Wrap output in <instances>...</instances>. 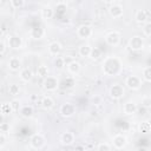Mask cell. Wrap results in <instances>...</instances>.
I'll return each instance as SVG.
<instances>
[{
    "mask_svg": "<svg viewBox=\"0 0 151 151\" xmlns=\"http://www.w3.org/2000/svg\"><path fill=\"white\" fill-rule=\"evenodd\" d=\"M122 63L117 57H107L103 61V72L105 76H116L120 72Z\"/></svg>",
    "mask_w": 151,
    "mask_h": 151,
    "instance_id": "obj_1",
    "label": "cell"
},
{
    "mask_svg": "<svg viewBox=\"0 0 151 151\" xmlns=\"http://www.w3.org/2000/svg\"><path fill=\"white\" fill-rule=\"evenodd\" d=\"M145 46V42L143 40L142 37L139 35H133L129 39V48L131 51H134V52H138V51H142Z\"/></svg>",
    "mask_w": 151,
    "mask_h": 151,
    "instance_id": "obj_2",
    "label": "cell"
},
{
    "mask_svg": "<svg viewBox=\"0 0 151 151\" xmlns=\"http://www.w3.org/2000/svg\"><path fill=\"white\" fill-rule=\"evenodd\" d=\"M109 94H110V97H111L112 99L118 100V99H120V98L124 97V94H125V90H124V87H123L122 85H119V84H114V85H112V86L110 87Z\"/></svg>",
    "mask_w": 151,
    "mask_h": 151,
    "instance_id": "obj_3",
    "label": "cell"
},
{
    "mask_svg": "<svg viewBox=\"0 0 151 151\" xmlns=\"http://www.w3.org/2000/svg\"><path fill=\"white\" fill-rule=\"evenodd\" d=\"M125 85L132 90V91H136V90H139L140 86H142V80L139 77L137 76H129L126 79H125Z\"/></svg>",
    "mask_w": 151,
    "mask_h": 151,
    "instance_id": "obj_4",
    "label": "cell"
},
{
    "mask_svg": "<svg viewBox=\"0 0 151 151\" xmlns=\"http://www.w3.org/2000/svg\"><path fill=\"white\" fill-rule=\"evenodd\" d=\"M126 144H127V138L124 134L118 133V134L113 136V138H112V146L114 149L122 150V149H124L126 146Z\"/></svg>",
    "mask_w": 151,
    "mask_h": 151,
    "instance_id": "obj_5",
    "label": "cell"
},
{
    "mask_svg": "<svg viewBox=\"0 0 151 151\" xmlns=\"http://www.w3.org/2000/svg\"><path fill=\"white\" fill-rule=\"evenodd\" d=\"M59 87V81L55 77L52 76H47L46 78H44V88L47 91H55Z\"/></svg>",
    "mask_w": 151,
    "mask_h": 151,
    "instance_id": "obj_6",
    "label": "cell"
},
{
    "mask_svg": "<svg viewBox=\"0 0 151 151\" xmlns=\"http://www.w3.org/2000/svg\"><path fill=\"white\" fill-rule=\"evenodd\" d=\"M29 144L33 149H37V150L42 149L44 145H45V138L40 133H34L29 139Z\"/></svg>",
    "mask_w": 151,
    "mask_h": 151,
    "instance_id": "obj_7",
    "label": "cell"
},
{
    "mask_svg": "<svg viewBox=\"0 0 151 151\" xmlns=\"http://www.w3.org/2000/svg\"><path fill=\"white\" fill-rule=\"evenodd\" d=\"M60 114L64 117V118H70L72 117L74 113H76V106L71 103H65L60 106Z\"/></svg>",
    "mask_w": 151,
    "mask_h": 151,
    "instance_id": "obj_8",
    "label": "cell"
},
{
    "mask_svg": "<svg viewBox=\"0 0 151 151\" xmlns=\"http://www.w3.org/2000/svg\"><path fill=\"white\" fill-rule=\"evenodd\" d=\"M105 41L107 45L110 46H117L120 41V33L117 32V31H112V32H109L105 37Z\"/></svg>",
    "mask_w": 151,
    "mask_h": 151,
    "instance_id": "obj_9",
    "label": "cell"
},
{
    "mask_svg": "<svg viewBox=\"0 0 151 151\" xmlns=\"http://www.w3.org/2000/svg\"><path fill=\"white\" fill-rule=\"evenodd\" d=\"M77 35L80 39H87L92 35V27L88 25H81L77 28Z\"/></svg>",
    "mask_w": 151,
    "mask_h": 151,
    "instance_id": "obj_10",
    "label": "cell"
},
{
    "mask_svg": "<svg viewBox=\"0 0 151 151\" xmlns=\"http://www.w3.org/2000/svg\"><path fill=\"white\" fill-rule=\"evenodd\" d=\"M8 46L12 50H20L22 48V39L19 35H9L7 39Z\"/></svg>",
    "mask_w": 151,
    "mask_h": 151,
    "instance_id": "obj_11",
    "label": "cell"
},
{
    "mask_svg": "<svg viewBox=\"0 0 151 151\" xmlns=\"http://www.w3.org/2000/svg\"><path fill=\"white\" fill-rule=\"evenodd\" d=\"M150 18V12L146 9H138L134 14V19L138 24H145L146 21H149Z\"/></svg>",
    "mask_w": 151,
    "mask_h": 151,
    "instance_id": "obj_12",
    "label": "cell"
},
{
    "mask_svg": "<svg viewBox=\"0 0 151 151\" xmlns=\"http://www.w3.org/2000/svg\"><path fill=\"white\" fill-rule=\"evenodd\" d=\"M60 143L65 146H68V145H72L74 143V134L70 131H66V132H63L61 136H60Z\"/></svg>",
    "mask_w": 151,
    "mask_h": 151,
    "instance_id": "obj_13",
    "label": "cell"
},
{
    "mask_svg": "<svg viewBox=\"0 0 151 151\" xmlns=\"http://www.w3.org/2000/svg\"><path fill=\"white\" fill-rule=\"evenodd\" d=\"M109 13H110V15H111L112 18L117 19V18H120V17L123 15L124 9H123V7H122L120 5H114V4H113V5L110 6Z\"/></svg>",
    "mask_w": 151,
    "mask_h": 151,
    "instance_id": "obj_14",
    "label": "cell"
},
{
    "mask_svg": "<svg viewBox=\"0 0 151 151\" xmlns=\"http://www.w3.org/2000/svg\"><path fill=\"white\" fill-rule=\"evenodd\" d=\"M137 110V104H134L133 101H126L123 106V112L126 116H132L136 113Z\"/></svg>",
    "mask_w": 151,
    "mask_h": 151,
    "instance_id": "obj_15",
    "label": "cell"
},
{
    "mask_svg": "<svg viewBox=\"0 0 151 151\" xmlns=\"http://www.w3.org/2000/svg\"><path fill=\"white\" fill-rule=\"evenodd\" d=\"M61 50H63V46H61V44L59 41H52L48 45V52L52 55H59Z\"/></svg>",
    "mask_w": 151,
    "mask_h": 151,
    "instance_id": "obj_16",
    "label": "cell"
},
{
    "mask_svg": "<svg viewBox=\"0 0 151 151\" xmlns=\"http://www.w3.org/2000/svg\"><path fill=\"white\" fill-rule=\"evenodd\" d=\"M67 70H68V72L71 74H78L80 72V70H81V65L76 60H71L67 64Z\"/></svg>",
    "mask_w": 151,
    "mask_h": 151,
    "instance_id": "obj_17",
    "label": "cell"
},
{
    "mask_svg": "<svg viewBox=\"0 0 151 151\" xmlns=\"http://www.w3.org/2000/svg\"><path fill=\"white\" fill-rule=\"evenodd\" d=\"M29 34H31V38L38 40V39H41L45 35V29L42 27H40V26H37V27H33L31 29V33Z\"/></svg>",
    "mask_w": 151,
    "mask_h": 151,
    "instance_id": "obj_18",
    "label": "cell"
},
{
    "mask_svg": "<svg viewBox=\"0 0 151 151\" xmlns=\"http://www.w3.org/2000/svg\"><path fill=\"white\" fill-rule=\"evenodd\" d=\"M8 67H9L11 71H14V72L19 71L21 68V60L19 58H17V57L11 58L9 61H8Z\"/></svg>",
    "mask_w": 151,
    "mask_h": 151,
    "instance_id": "obj_19",
    "label": "cell"
},
{
    "mask_svg": "<svg viewBox=\"0 0 151 151\" xmlns=\"http://www.w3.org/2000/svg\"><path fill=\"white\" fill-rule=\"evenodd\" d=\"M40 104H41L42 109H45V110H51V109L54 106V100H53L50 96H45V97H42Z\"/></svg>",
    "mask_w": 151,
    "mask_h": 151,
    "instance_id": "obj_20",
    "label": "cell"
},
{
    "mask_svg": "<svg viewBox=\"0 0 151 151\" xmlns=\"http://www.w3.org/2000/svg\"><path fill=\"white\" fill-rule=\"evenodd\" d=\"M20 78H21V80L28 83V81L32 80L33 73H32V71H31L29 68H22V70L20 71Z\"/></svg>",
    "mask_w": 151,
    "mask_h": 151,
    "instance_id": "obj_21",
    "label": "cell"
},
{
    "mask_svg": "<svg viewBox=\"0 0 151 151\" xmlns=\"http://www.w3.org/2000/svg\"><path fill=\"white\" fill-rule=\"evenodd\" d=\"M53 15H54V9H52L50 6H46V7H44L41 9V17H42V19L50 20V19L53 18Z\"/></svg>",
    "mask_w": 151,
    "mask_h": 151,
    "instance_id": "obj_22",
    "label": "cell"
},
{
    "mask_svg": "<svg viewBox=\"0 0 151 151\" xmlns=\"http://www.w3.org/2000/svg\"><path fill=\"white\" fill-rule=\"evenodd\" d=\"M91 48H92V47H91L90 45H87V44H83V45H80V47H79V50H78L79 55L83 57V58H88L90 52H91Z\"/></svg>",
    "mask_w": 151,
    "mask_h": 151,
    "instance_id": "obj_23",
    "label": "cell"
},
{
    "mask_svg": "<svg viewBox=\"0 0 151 151\" xmlns=\"http://www.w3.org/2000/svg\"><path fill=\"white\" fill-rule=\"evenodd\" d=\"M19 112H20V114L24 118H31L33 116V107L32 106H28V105H25V106L20 107Z\"/></svg>",
    "mask_w": 151,
    "mask_h": 151,
    "instance_id": "obj_24",
    "label": "cell"
},
{
    "mask_svg": "<svg viewBox=\"0 0 151 151\" xmlns=\"http://www.w3.org/2000/svg\"><path fill=\"white\" fill-rule=\"evenodd\" d=\"M138 131H139L142 134H147V133H150V131H151V125H150V123H149L147 120L139 123V125H138Z\"/></svg>",
    "mask_w": 151,
    "mask_h": 151,
    "instance_id": "obj_25",
    "label": "cell"
},
{
    "mask_svg": "<svg viewBox=\"0 0 151 151\" xmlns=\"http://www.w3.org/2000/svg\"><path fill=\"white\" fill-rule=\"evenodd\" d=\"M48 67L46 66V65H44V64H41V65H39L38 66V68H37V76L39 77V78H41V79H44V78H46L47 76H48Z\"/></svg>",
    "mask_w": 151,
    "mask_h": 151,
    "instance_id": "obj_26",
    "label": "cell"
},
{
    "mask_svg": "<svg viewBox=\"0 0 151 151\" xmlns=\"http://www.w3.org/2000/svg\"><path fill=\"white\" fill-rule=\"evenodd\" d=\"M101 55H103V51H101L99 47H92L88 58H91L92 60H98Z\"/></svg>",
    "mask_w": 151,
    "mask_h": 151,
    "instance_id": "obj_27",
    "label": "cell"
},
{
    "mask_svg": "<svg viewBox=\"0 0 151 151\" xmlns=\"http://www.w3.org/2000/svg\"><path fill=\"white\" fill-rule=\"evenodd\" d=\"M74 85H76V80L72 77H67L61 81V87L63 88H72Z\"/></svg>",
    "mask_w": 151,
    "mask_h": 151,
    "instance_id": "obj_28",
    "label": "cell"
},
{
    "mask_svg": "<svg viewBox=\"0 0 151 151\" xmlns=\"http://www.w3.org/2000/svg\"><path fill=\"white\" fill-rule=\"evenodd\" d=\"M66 11H67L66 4H63V2L57 4V6H55V13H57V14L64 15V14H66Z\"/></svg>",
    "mask_w": 151,
    "mask_h": 151,
    "instance_id": "obj_29",
    "label": "cell"
},
{
    "mask_svg": "<svg viewBox=\"0 0 151 151\" xmlns=\"http://www.w3.org/2000/svg\"><path fill=\"white\" fill-rule=\"evenodd\" d=\"M53 64H54V67L57 70H63L65 67V59L63 57H55Z\"/></svg>",
    "mask_w": 151,
    "mask_h": 151,
    "instance_id": "obj_30",
    "label": "cell"
},
{
    "mask_svg": "<svg viewBox=\"0 0 151 151\" xmlns=\"http://www.w3.org/2000/svg\"><path fill=\"white\" fill-rule=\"evenodd\" d=\"M0 111L2 114H11L13 112V109H12V105L11 103H5L0 106Z\"/></svg>",
    "mask_w": 151,
    "mask_h": 151,
    "instance_id": "obj_31",
    "label": "cell"
},
{
    "mask_svg": "<svg viewBox=\"0 0 151 151\" xmlns=\"http://www.w3.org/2000/svg\"><path fill=\"white\" fill-rule=\"evenodd\" d=\"M8 93H9L11 96H18V94L20 93V87H19V85H17V84H11L9 87H8Z\"/></svg>",
    "mask_w": 151,
    "mask_h": 151,
    "instance_id": "obj_32",
    "label": "cell"
},
{
    "mask_svg": "<svg viewBox=\"0 0 151 151\" xmlns=\"http://www.w3.org/2000/svg\"><path fill=\"white\" fill-rule=\"evenodd\" d=\"M143 79H144L146 83H150V81H151V67H150V66H146V67L143 70Z\"/></svg>",
    "mask_w": 151,
    "mask_h": 151,
    "instance_id": "obj_33",
    "label": "cell"
},
{
    "mask_svg": "<svg viewBox=\"0 0 151 151\" xmlns=\"http://www.w3.org/2000/svg\"><path fill=\"white\" fill-rule=\"evenodd\" d=\"M11 5L15 9H20L25 6V0H11Z\"/></svg>",
    "mask_w": 151,
    "mask_h": 151,
    "instance_id": "obj_34",
    "label": "cell"
},
{
    "mask_svg": "<svg viewBox=\"0 0 151 151\" xmlns=\"http://www.w3.org/2000/svg\"><path fill=\"white\" fill-rule=\"evenodd\" d=\"M111 149H112V146L110 144H107V143H104V142H101V143H99L97 145V150L98 151H110Z\"/></svg>",
    "mask_w": 151,
    "mask_h": 151,
    "instance_id": "obj_35",
    "label": "cell"
},
{
    "mask_svg": "<svg viewBox=\"0 0 151 151\" xmlns=\"http://www.w3.org/2000/svg\"><path fill=\"white\" fill-rule=\"evenodd\" d=\"M143 33L145 37H150L151 35V22L150 21H146L143 26Z\"/></svg>",
    "mask_w": 151,
    "mask_h": 151,
    "instance_id": "obj_36",
    "label": "cell"
},
{
    "mask_svg": "<svg viewBox=\"0 0 151 151\" xmlns=\"http://www.w3.org/2000/svg\"><path fill=\"white\" fill-rule=\"evenodd\" d=\"M91 103H92L93 105H96V106L101 105V104H103V97L99 96V94H94V96L91 98Z\"/></svg>",
    "mask_w": 151,
    "mask_h": 151,
    "instance_id": "obj_37",
    "label": "cell"
},
{
    "mask_svg": "<svg viewBox=\"0 0 151 151\" xmlns=\"http://www.w3.org/2000/svg\"><path fill=\"white\" fill-rule=\"evenodd\" d=\"M142 105L145 106L146 109H150V107H151V99H150V97H145V98H143V100H142Z\"/></svg>",
    "mask_w": 151,
    "mask_h": 151,
    "instance_id": "obj_38",
    "label": "cell"
},
{
    "mask_svg": "<svg viewBox=\"0 0 151 151\" xmlns=\"http://www.w3.org/2000/svg\"><path fill=\"white\" fill-rule=\"evenodd\" d=\"M147 110H149V109H146L145 106H143V105H142V107H138V106H137L136 112H138V114H139V116H145V114L147 113Z\"/></svg>",
    "mask_w": 151,
    "mask_h": 151,
    "instance_id": "obj_39",
    "label": "cell"
},
{
    "mask_svg": "<svg viewBox=\"0 0 151 151\" xmlns=\"http://www.w3.org/2000/svg\"><path fill=\"white\" fill-rule=\"evenodd\" d=\"M11 105H12V109H13V111H19L20 110V103H19V100H12L11 101Z\"/></svg>",
    "mask_w": 151,
    "mask_h": 151,
    "instance_id": "obj_40",
    "label": "cell"
},
{
    "mask_svg": "<svg viewBox=\"0 0 151 151\" xmlns=\"http://www.w3.org/2000/svg\"><path fill=\"white\" fill-rule=\"evenodd\" d=\"M7 143V138L4 133H0V149H2Z\"/></svg>",
    "mask_w": 151,
    "mask_h": 151,
    "instance_id": "obj_41",
    "label": "cell"
},
{
    "mask_svg": "<svg viewBox=\"0 0 151 151\" xmlns=\"http://www.w3.org/2000/svg\"><path fill=\"white\" fill-rule=\"evenodd\" d=\"M0 130H1V132H7V131L9 130V124L2 122V123L0 124Z\"/></svg>",
    "mask_w": 151,
    "mask_h": 151,
    "instance_id": "obj_42",
    "label": "cell"
},
{
    "mask_svg": "<svg viewBox=\"0 0 151 151\" xmlns=\"http://www.w3.org/2000/svg\"><path fill=\"white\" fill-rule=\"evenodd\" d=\"M6 52V45L4 41H0V54H4Z\"/></svg>",
    "mask_w": 151,
    "mask_h": 151,
    "instance_id": "obj_43",
    "label": "cell"
},
{
    "mask_svg": "<svg viewBox=\"0 0 151 151\" xmlns=\"http://www.w3.org/2000/svg\"><path fill=\"white\" fill-rule=\"evenodd\" d=\"M103 1H104V2H105V4H110V5H112V4H113V1H114V0H103Z\"/></svg>",
    "mask_w": 151,
    "mask_h": 151,
    "instance_id": "obj_44",
    "label": "cell"
},
{
    "mask_svg": "<svg viewBox=\"0 0 151 151\" xmlns=\"http://www.w3.org/2000/svg\"><path fill=\"white\" fill-rule=\"evenodd\" d=\"M4 122V114L2 113H0V124Z\"/></svg>",
    "mask_w": 151,
    "mask_h": 151,
    "instance_id": "obj_45",
    "label": "cell"
},
{
    "mask_svg": "<svg viewBox=\"0 0 151 151\" xmlns=\"http://www.w3.org/2000/svg\"><path fill=\"white\" fill-rule=\"evenodd\" d=\"M31 99H32V100H35V99H37V97H35V96H32V97H31Z\"/></svg>",
    "mask_w": 151,
    "mask_h": 151,
    "instance_id": "obj_46",
    "label": "cell"
},
{
    "mask_svg": "<svg viewBox=\"0 0 151 151\" xmlns=\"http://www.w3.org/2000/svg\"><path fill=\"white\" fill-rule=\"evenodd\" d=\"M68 2H73V1H76V0H67Z\"/></svg>",
    "mask_w": 151,
    "mask_h": 151,
    "instance_id": "obj_47",
    "label": "cell"
},
{
    "mask_svg": "<svg viewBox=\"0 0 151 151\" xmlns=\"http://www.w3.org/2000/svg\"><path fill=\"white\" fill-rule=\"evenodd\" d=\"M0 86H1V83H0Z\"/></svg>",
    "mask_w": 151,
    "mask_h": 151,
    "instance_id": "obj_48",
    "label": "cell"
},
{
    "mask_svg": "<svg viewBox=\"0 0 151 151\" xmlns=\"http://www.w3.org/2000/svg\"><path fill=\"white\" fill-rule=\"evenodd\" d=\"M1 1H2V0H0V2H1Z\"/></svg>",
    "mask_w": 151,
    "mask_h": 151,
    "instance_id": "obj_49",
    "label": "cell"
}]
</instances>
